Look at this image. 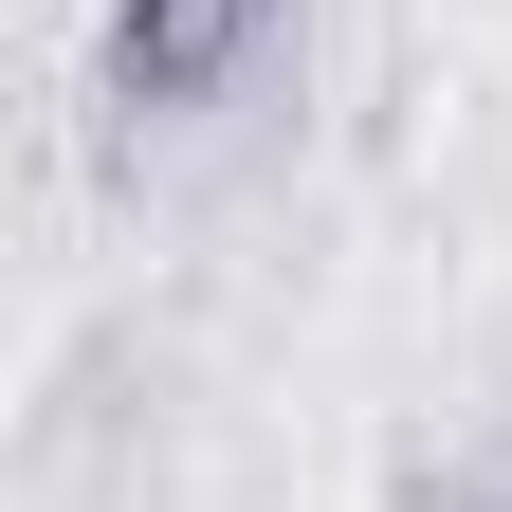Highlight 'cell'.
<instances>
[{"label": "cell", "instance_id": "cell-1", "mask_svg": "<svg viewBox=\"0 0 512 512\" xmlns=\"http://www.w3.org/2000/svg\"><path fill=\"white\" fill-rule=\"evenodd\" d=\"M275 19L293 0H110V74H128V110H220L275 55Z\"/></svg>", "mask_w": 512, "mask_h": 512}]
</instances>
